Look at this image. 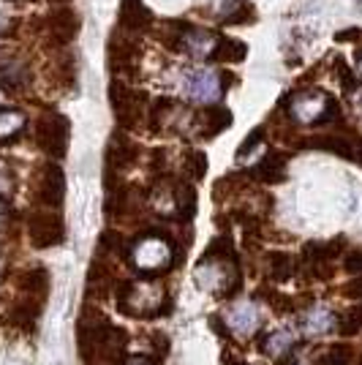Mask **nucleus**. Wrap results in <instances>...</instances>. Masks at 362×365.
Wrapping results in <instances>:
<instances>
[{"mask_svg":"<svg viewBox=\"0 0 362 365\" xmlns=\"http://www.w3.org/2000/svg\"><path fill=\"white\" fill-rule=\"evenodd\" d=\"M289 115L302 125H319V123H330L338 118V104L327 93L302 91L291 98Z\"/></svg>","mask_w":362,"mask_h":365,"instance_id":"nucleus-1","label":"nucleus"},{"mask_svg":"<svg viewBox=\"0 0 362 365\" xmlns=\"http://www.w3.org/2000/svg\"><path fill=\"white\" fill-rule=\"evenodd\" d=\"M36 145L55 158L66 155V150H68V120L61 112H44L36 120Z\"/></svg>","mask_w":362,"mask_h":365,"instance_id":"nucleus-2","label":"nucleus"},{"mask_svg":"<svg viewBox=\"0 0 362 365\" xmlns=\"http://www.w3.org/2000/svg\"><path fill=\"white\" fill-rule=\"evenodd\" d=\"M109 101L115 109V120L120 123L123 128H134L136 120H139V107L145 101V93H134L123 79H112Z\"/></svg>","mask_w":362,"mask_h":365,"instance_id":"nucleus-3","label":"nucleus"},{"mask_svg":"<svg viewBox=\"0 0 362 365\" xmlns=\"http://www.w3.org/2000/svg\"><path fill=\"white\" fill-rule=\"evenodd\" d=\"M109 327H112V324L104 319H93V322L82 319L79 322V327H76V344H79V357H82L85 363L101 360Z\"/></svg>","mask_w":362,"mask_h":365,"instance_id":"nucleus-4","label":"nucleus"},{"mask_svg":"<svg viewBox=\"0 0 362 365\" xmlns=\"http://www.w3.org/2000/svg\"><path fill=\"white\" fill-rule=\"evenodd\" d=\"M28 235H31V243L36 248H52V245L63 243L66 227H63L61 215L52 213V210L31 213V218H28Z\"/></svg>","mask_w":362,"mask_h":365,"instance_id":"nucleus-5","label":"nucleus"},{"mask_svg":"<svg viewBox=\"0 0 362 365\" xmlns=\"http://www.w3.org/2000/svg\"><path fill=\"white\" fill-rule=\"evenodd\" d=\"M63 197H66V175L58 164H44L38 169V178H36V199L44 205V207H61Z\"/></svg>","mask_w":362,"mask_h":365,"instance_id":"nucleus-6","label":"nucleus"},{"mask_svg":"<svg viewBox=\"0 0 362 365\" xmlns=\"http://www.w3.org/2000/svg\"><path fill=\"white\" fill-rule=\"evenodd\" d=\"M185 91H188V98H191V101L212 104V101H218V98L224 96L227 88H224V82H221L218 71H212V68H197L194 74L188 76Z\"/></svg>","mask_w":362,"mask_h":365,"instance_id":"nucleus-7","label":"nucleus"},{"mask_svg":"<svg viewBox=\"0 0 362 365\" xmlns=\"http://www.w3.org/2000/svg\"><path fill=\"white\" fill-rule=\"evenodd\" d=\"M46 28H49V41L55 46H66L71 44L76 36H79V14H76L74 9H55L52 14H49V22H46Z\"/></svg>","mask_w":362,"mask_h":365,"instance_id":"nucleus-8","label":"nucleus"},{"mask_svg":"<svg viewBox=\"0 0 362 365\" xmlns=\"http://www.w3.org/2000/svg\"><path fill=\"white\" fill-rule=\"evenodd\" d=\"M106 55H109V66H112L115 74H125V76L136 74L134 66H136V61H139V46H136L134 41H125V38H120V36L115 33L112 41H109Z\"/></svg>","mask_w":362,"mask_h":365,"instance_id":"nucleus-9","label":"nucleus"},{"mask_svg":"<svg viewBox=\"0 0 362 365\" xmlns=\"http://www.w3.org/2000/svg\"><path fill=\"white\" fill-rule=\"evenodd\" d=\"M297 148H311L319 153H332V155H341V158H354V145L346 137H338V134H316L311 139H300Z\"/></svg>","mask_w":362,"mask_h":365,"instance_id":"nucleus-10","label":"nucleus"},{"mask_svg":"<svg viewBox=\"0 0 362 365\" xmlns=\"http://www.w3.org/2000/svg\"><path fill=\"white\" fill-rule=\"evenodd\" d=\"M152 22V14L142 0H123L120 3V28L128 33L148 31Z\"/></svg>","mask_w":362,"mask_h":365,"instance_id":"nucleus-11","label":"nucleus"},{"mask_svg":"<svg viewBox=\"0 0 362 365\" xmlns=\"http://www.w3.org/2000/svg\"><path fill=\"white\" fill-rule=\"evenodd\" d=\"M257 178L262 182H284L286 180V155L284 153H267L264 158H262V164L257 167Z\"/></svg>","mask_w":362,"mask_h":365,"instance_id":"nucleus-12","label":"nucleus"},{"mask_svg":"<svg viewBox=\"0 0 362 365\" xmlns=\"http://www.w3.org/2000/svg\"><path fill=\"white\" fill-rule=\"evenodd\" d=\"M232 125V112L227 107H210L202 112V134L205 137H218Z\"/></svg>","mask_w":362,"mask_h":365,"instance_id":"nucleus-13","label":"nucleus"},{"mask_svg":"<svg viewBox=\"0 0 362 365\" xmlns=\"http://www.w3.org/2000/svg\"><path fill=\"white\" fill-rule=\"evenodd\" d=\"M248 55V46L240 38H218V46L212 52V61L218 63H240Z\"/></svg>","mask_w":362,"mask_h":365,"instance_id":"nucleus-14","label":"nucleus"},{"mask_svg":"<svg viewBox=\"0 0 362 365\" xmlns=\"http://www.w3.org/2000/svg\"><path fill=\"white\" fill-rule=\"evenodd\" d=\"M115 145H118V150L115 148H109V155H106V161H109V172L118 167V172L120 169H125L128 164H134V158H136V148L128 142V139H123V137H115L112 139Z\"/></svg>","mask_w":362,"mask_h":365,"instance_id":"nucleus-15","label":"nucleus"},{"mask_svg":"<svg viewBox=\"0 0 362 365\" xmlns=\"http://www.w3.org/2000/svg\"><path fill=\"white\" fill-rule=\"evenodd\" d=\"M215 41V36L207 31H188L185 36H182V44H185V49L191 52V55H210L212 58V52H215V46L218 44H212Z\"/></svg>","mask_w":362,"mask_h":365,"instance_id":"nucleus-16","label":"nucleus"},{"mask_svg":"<svg viewBox=\"0 0 362 365\" xmlns=\"http://www.w3.org/2000/svg\"><path fill=\"white\" fill-rule=\"evenodd\" d=\"M25 112H19V109H3L0 112V139H16L19 137V131L25 128Z\"/></svg>","mask_w":362,"mask_h":365,"instance_id":"nucleus-17","label":"nucleus"},{"mask_svg":"<svg viewBox=\"0 0 362 365\" xmlns=\"http://www.w3.org/2000/svg\"><path fill=\"white\" fill-rule=\"evenodd\" d=\"M46 284H49V278H46V270H41V267L28 270V273H22V278H19V287H22V292H28L31 297H38V300H44Z\"/></svg>","mask_w":362,"mask_h":365,"instance_id":"nucleus-18","label":"nucleus"},{"mask_svg":"<svg viewBox=\"0 0 362 365\" xmlns=\"http://www.w3.org/2000/svg\"><path fill=\"white\" fill-rule=\"evenodd\" d=\"M28 68L19 63H0V88L3 91H16L19 85H25Z\"/></svg>","mask_w":362,"mask_h":365,"instance_id":"nucleus-19","label":"nucleus"},{"mask_svg":"<svg viewBox=\"0 0 362 365\" xmlns=\"http://www.w3.org/2000/svg\"><path fill=\"white\" fill-rule=\"evenodd\" d=\"M362 330V300H357V305H351L348 311H343L338 317V333L341 335H357Z\"/></svg>","mask_w":362,"mask_h":365,"instance_id":"nucleus-20","label":"nucleus"},{"mask_svg":"<svg viewBox=\"0 0 362 365\" xmlns=\"http://www.w3.org/2000/svg\"><path fill=\"white\" fill-rule=\"evenodd\" d=\"M38 311H41V305L31 297V300H25V303L14 305V311H11V322H14L16 327L28 330V327H33V322H36V317H38Z\"/></svg>","mask_w":362,"mask_h":365,"instance_id":"nucleus-21","label":"nucleus"},{"mask_svg":"<svg viewBox=\"0 0 362 365\" xmlns=\"http://www.w3.org/2000/svg\"><path fill=\"white\" fill-rule=\"evenodd\" d=\"M229 324L240 333H248L257 327V308L254 305H237L232 314H229Z\"/></svg>","mask_w":362,"mask_h":365,"instance_id":"nucleus-22","label":"nucleus"},{"mask_svg":"<svg viewBox=\"0 0 362 365\" xmlns=\"http://www.w3.org/2000/svg\"><path fill=\"white\" fill-rule=\"evenodd\" d=\"M351 360H354V349L346 344H338V346H330L324 351L316 365H351Z\"/></svg>","mask_w":362,"mask_h":365,"instance_id":"nucleus-23","label":"nucleus"},{"mask_svg":"<svg viewBox=\"0 0 362 365\" xmlns=\"http://www.w3.org/2000/svg\"><path fill=\"white\" fill-rule=\"evenodd\" d=\"M185 172L194 178V180H202L207 175V155L202 150H188L185 153Z\"/></svg>","mask_w":362,"mask_h":365,"instance_id":"nucleus-24","label":"nucleus"},{"mask_svg":"<svg viewBox=\"0 0 362 365\" xmlns=\"http://www.w3.org/2000/svg\"><path fill=\"white\" fill-rule=\"evenodd\" d=\"M294 270V264H291V257L289 254H270V275L275 281H286L289 275Z\"/></svg>","mask_w":362,"mask_h":365,"instance_id":"nucleus-25","label":"nucleus"},{"mask_svg":"<svg viewBox=\"0 0 362 365\" xmlns=\"http://www.w3.org/2000/svg\"><path fill=\"white\" fill-rule=\"evenodd\" d=\"M177 210H180L182 218H191L194 210H197V191L191 185H180L177 188Z\"/></svg>","mask_w":362,"mask_h":365,"instance_id":"nucleus-26","label":"nucleus"},{"mask_svg":"<svg viewBox=\"0 0 362 365\" xmlns=\"http://www.w3.org/2000/svg\"><path fill=\"white\" fill-rule=\"evenodd\" d=\"M335 76H338L341 88H343L346 93H351L354 88H357V79H354V74H351V68H348V63L343 61V58L335 61Z\"/></svg>","mask_w":362,"mask_h":365,"instance_id":"nucleus-27","label":"nucleus"},{"mask_svg":"<svg viewBox=\"0 0 362 365\" xmlns=\"http://www.w3.org/2000/svg\"><path fill=\"white\" fill-rule=\"evenodd\" d=\"M257 19V11L251 9V6H242L240 11H234V14L227 16L229 25H248V22H254Z\"/></svg>","mask_w":362,"mask_h":365,"instance_id":"nucleus-28","label":"nucleus"},{"mask_svg":"<svg viewBox=\"0 0 362 365\" xmlns=\"http://www.w3.org/2000/svg\"><path fill=\"white\" fill-rule=\"evenodd\" d=\"M343 270L351 275H362V251H351V254L343 259Z\"/></svg>","mask_w":362,"mask_h":365,"instance_id":"nucleus-29","label":"nucleus"},{"mask_svg":"<svg viewBox=\"0 0 362 365\" xmlns=\"http://www.w3.org/2000/svg\"><path fill=\"white\" fill-rule=\"evenodd\" d=\"M335 41H338V44H354V41H362V28H346V31L335 33Z\"/></svg>","mask_w":362,"mask_h":365,"instance_id":"nucleus-30","label":"nucleus"},{"mask_svg":"<svg viewBox=\"0 0 362 365\" xmlns=\"http://www.w3.org/2000/svg\"><path fill=\"white\" fill-rule=\"evenodd\" d=\"M343 294L351 297V300H362V275H357L354 281H348L346 287H343Z\"/></svg>","mask_w":362,"mask_h":365,"instance_id":"nucleus-31","label":"nucleus"},{"mask_svg":"<svg viewBox=\"0 0 362 365\" xmlns=\"http://www.w3.org/2000/svg\"><path fill=\"white\" fill-rule=\"evenodd\" d=\"M259 142H262V128H257V131H254L251 137H248L245 142H242L240 150H237V155H240V158H245V155H248V150H251V148H257Z\"/></svg>","mask_w":362,"mask_h":365,"instance_id":"nucleus-32","label":"nucleus"},{"mask_svg":"<svg viewBox=\"0 0 362 365\" xmlns=\"http://www.w3.org/2000/svg\"><path fill=\"white\" fill-rule=\"evenodd\" d=\"M224 365H248V363L240 360V357H234V354H227V357H224Z\"/></svg>","mask_w":362,"mask_h":365,"instance_id":"nucleus-33","label":"nucleus"},{"mask_svg":"<svg viewBox=\"0 0 362 365\" xmlns=\"http://www.w3.org/2000/svg\"><path fill=\"white\" fill-rule=\"evenodd\" d=\"M354 161H357V164L362 167V148H357V155H354Z\"/></svg>","mask_w":362,"mask_h":365,"instance_id":"nucleus-34","label":"nucleus"},{"mask_svg":"<svg viewBox=\"0 0 362 365\" xmlns=\"http://www.w3.org/2000/svg\"><path fill=\"white\" fill-rule=\"evenodd\" d=\"M3 22H6V19H3V16H0V31H3Z\"/></svg>","mask_w":362,"mask_h":365,"instance_id":"nucleus-35","label":"nucleus"},{"mask_svg":"<svg viewBox=\"0 0 362 365\" xmlns=\"http://www.w3.org/2000/svg\"><path fill=\"white\" fill-rule=\"evenodd\" d=\"M52 3H68V0H52Z\"/></svg>","mask_w":362,"mask_h":365,"instance_id":"nucleus-36","label":"nucleus"},{"mask_svg":"<svg viewBox=\"0 0 362 365\" xmlns=\"http://www.w3.org/2000/svg\"><path fill=\"white\" fill-rule=\"evenodd\" d=\"M360 3H362V0H360Z\"/></svg>","mask_w":362,"mask_h":365,"instance_id":"nucleus-37","label":"nucleus"}]
</instances>
